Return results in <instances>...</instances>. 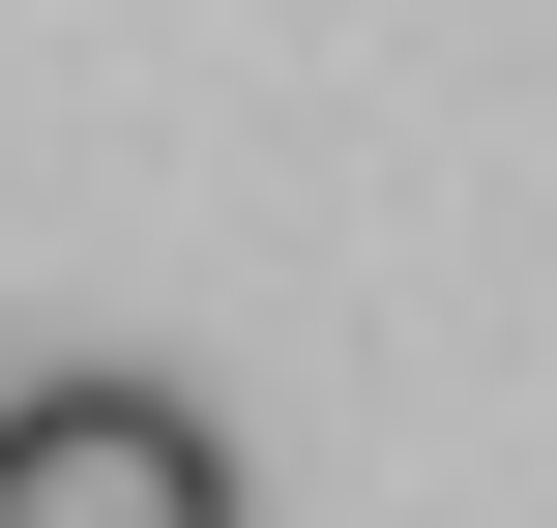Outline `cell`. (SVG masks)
Instances as JSON below:
<instances>
[{"label":"cell","mask_w":557,"mask_h":528,"mask_svg":"<svg viewBox=\"0 0 557 528\" xmlns=\"http://www.w3.org/2000/svg\"><path fill=\"white\" fill-rule=\"evenodd\" d=\"M0 528H235V441L176 382H0Z\"/></svg>","instance_id":"cell-1"}]
</instances>
